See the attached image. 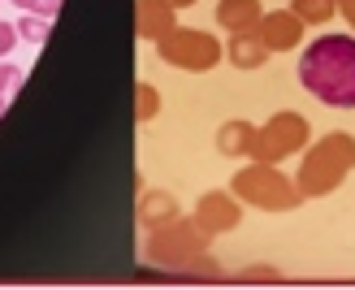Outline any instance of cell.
Segmentation results:
<instances>
[{"label": "cell", "mask_w": 355, "mask_h": 290, "mask_svg": "<svg viewBox=\"0 0 355 290\" xmlns=\"http://www.w3.org/2000/svg\"><path fill=\"white\" fill-rule=\"evenodd\" d=\"M17 83H22V69H17V65H0V96L17 92Z\"/></svg>", "instance_id": "4"}, {"label": "cell", "mask_w": 355, "mask_h": 290, "mask_svg": "<svg viewBox=\"0 0 355 290\" xmlns=\"http://www.w3.org/2000/svg\"><path fill=\"white\" fill-rule=\"evenodd\" d=\"M17 5H22V9H31V13H48V17H52V9H57L61 0H17Z\"/></svg>", "instance_id": "5"}, {"label": "cell", "mask_w": 355, "mask_h": 290, "mask_svg": "<svg viewBox=\"0 0 355 290\" xmlns=\"http://www.w3.org/2000/svg\"><path fill=\"white\" fill-rule=\"evenodd\" d=\"M299 83L329 108H355V35L312 40L299 57Z\"/></svg>", "instance_id": "1"}, {"label": "cell", "mask_w": 355, "mask_h": 290, "mask_svg": "<svg viewBox=\"0 0 355 290\" xmlns=\"http://www.w3.org/2000/svg\"><path fill=\"white\" fill-rule=\"evenodd\" d=\"M17 35H22V40H31V44H44V40H48V17H44V13H26L22 22H17Z\"/></svg>", "instance_id": "3"}, {"label": "cell", "mask_w": 355, "mask_h": 290, "mask_svg": "<svg viewBox=\"0 0 355 290\" xmlns=\"http://www.w3.org/2000/svg\"><path fill=\"white\" fill-rule=\"evenodd\" d=\"M13 40H17V26H9V22H0V57L13 48Z\"/></svg>", "instance_id": "6"}, {"label": "cell", "mask_w": 355, "mask_h": 290, "mask_svg": "<svg viewBox=\"0 0 355 290\" xmlns=\"http://www.w3.org/2000/svg\"><path fill=\"white\" fill-rule=\"evenodd\" d=\"M165 57L173 61V65H208L212 61V44L208 40H178V44H169L165 48Z\"/></svg>", "instance_id": "2"}, {"label": "cell", "mask_w": 355, "mask_h": 290, "mask_svg": "<svg viewBox=\"0 0 355 290\" xmlns=\"http://www.w3.org/2000/svg\"><path fill=\"white\" fill-rule=\"evenodd\" d=\"M0 113H5V96H0Z\"/></svg>", "instance_id": "7"}]
</instances>
